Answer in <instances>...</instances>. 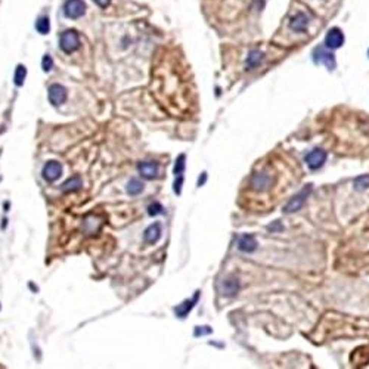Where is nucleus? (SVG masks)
Listing matches in <instances>:
<instances>
[{"instance_id":"19","label":"nucleus","mask_w":369,"mask_h":369,"mask_svg":"<svg viewBox=\"0 0 369 369\" xmlns=\"http://www.w3.org/2000/svg\"><path fill=\"white\" fill-rule=\"evenodd\" d=\"M144 191V183L139 180V179H132L130 182H129V185H127V192L130 193V195H139L140 192Z\"/></svg>"},{"instance_id":"12","label":"nucleus","mask_w":369,"mask_h":369,"mask_svg":"<svg viewBox=\"0 0 369 369\" xmlns=\"http://www.w3.org/2000/svg\"><path fill=\"white\" fill-rule=\"evenodd\" d=\"M198 298H200V291H196L191 300L188 298V300H185L182 304H179L176 309H175V313H176L177 318H186V316L189 315V311L193 309V306L198 303Z\"/></svg>"},{"instance_id":"6","label":"nucleus","mask_w":369,"mask_h":369,"mask_svg":"<svg viewBox=\"0 0 369 369\" xmlns=\"http://www.w3.org/2000/svg\"><path fill=\"white\" fill-rule=\"evenodd\" d=\"M344 33L338 29V27H334V29L328 30L326 36H325V42L324 46L331 49V50H335V49H339L343 44H344Z\"/></svg>"},{"instance_id":"14","label":"nucleus","mask_w":369,"mask_h":369,"mask_svg":"<svg viewBox=\"0 0 369 369\" xmlns=\"http://www.w3.org/2000/svg\"><path fill=\"white\" fill-rule=\"evenodd\" d=\"M161 236V224L160 223H154L148 228L144 234V239L147 244H155Z\"/></svg>"},{"instance_id":"1","label":"nucleus","mask_w":369,"mask_h":369,"mask_svg":"<svg viewBox=\"0 0 369 369\" xmlns=\"http://www.w3.org/2000/svg\"><path fill=\"white\" fill-rule=\"evenodd\" d=\"M311 58H313L315 64H324L329 71L335 70V67H337V61H335L334 53L331 52V49H328L325 46L315 47L313 52H311Z\"/></svg>"},{"instance_id":"4","label":"nucleus","mask_w":369,"mask_h":369,"mask_svg":"<svg viewBox=\"0 0 369 369\" xmlns=\"http://www.w3.org/2000/svg\"><path fill=\"white\" fill-rule=\"evenodd\" d=\"M272 183H273V179H272V176L267 172L254 173L251 176L250 180L251 189L254 192H259V193H263V192L269 191L272 188Z\"/></svg>"},{"instance_id":"24","label":"nucleus","mask_w":369,"mask_h":369,"mask_svg":"<svg viewBox=\"0 0 369 369\" xmlns=\"http://www.w3.org/2000/svg\"><path fill=\"white\" fill-rule=\"evenodd\" d=\"M52 67H53V61L50 58V55H44L43 59H42V68H43L44 73L50 71Z\"/></svg>"},{"instance_id":"18","label":"nucleus","mask_w":369,"mask_h":369,"mask_svg":"<svg viewBox=\"0 0 369 369\" xmlns=\"http://www.w3.org/2000/svg\"><path fill=\"white\" fill-rule=\"evenodd\" d=\"M353 186L356 191H366L369 188V175H362V176L356 177L353 180Z\"/></svg>"},{"instance_id":"26","label":"nucleus","mask_w":369,"mask_h":369,"mask_svg":"<svg viewBox=\"0 0 369 369\" xmlns=\"http://www.w3.org/2000/svg\"><path fill=\"white\" fill-rule=\"evenodd\" d=\"M176 182H175V192H176L177 195H180L182 193V185H183V176L180 175V176H176Z\"/></svg>"},{"instance_id":"8","label":"nucleus","mask_w":369,"mask_h":369,"mask_svg":"<svg viewBox=\"0 0 369 369\" xmlns=\"http://www.w3.org/2000/svg\"><path fill=\"white\" fill-rule=\"evenodd\" d=\"M309 16L306 14H303V12H297L295 15L291 16V19H290V29L295 31V33H304L307 27H309Z\"/></svg>"},{"instance_id":"30","label":"nucleus","mask_w":369,"mask_h":369,"mask_svg":"<svg viewBox=\"0 0 369 369\" xmlns=\"http://www.w3.org/2000/svg\"><path fill=\"white\" fill-rule=\"evenodd\" d=\"M368 53H369V52H368Z\"/></svg>"},{"instance_id":"2","label":"nucleus","mask_w":369,"mask_h":369,"mask_svg":"<svg viewBox=\"0 0 369 369\" xmlns=\"http://www.w3.org/2000/svg\"><path fill=\"white\" fill-rule=\"evenodd\" d=\"M59 46L65 53H73L80 47V36L75 30H67L59 37Z\"/></svg>"},{"instance_id":"20","label":"nucleus","mask_w":369,"mask_h":369,"mask_svg":"<svg viewBox=\"0 0 369 369\" xmlns=\"http://www.w3.org/2000/svg\"><path fill=\"white\" fill-rule=\"evenodd\" d=\"M25 75H27V68L24 65H18L14 74V80L16 86H22L24 84V80H25Z\"/></svg>"},{"instance_id":"15","label":"nucleus","mask_w":369,"mask_h":369,"mask_svg":"<svg viewBox=\"0 0 369 369\" xmlns=\"http://www.w3.org/2000/svg\"><path fill=\"white\" fill-rule=\"evenodd\" d=\"M238 248L242 252H252L257 248V241L252 235H242L238 241Z\"/></svg>"},{"instance_id":"25","label":"nucleus","mask_w":369,"mask_h":369,"mask_svg":"<svg viewBox=\"0 0 369 369\" xmlns=\"http://www.w3.org/2000/svg\"><path fill=\"white\" fill-rule=\"evenodd\" d=\"M208 334H211V328H208V326H196V328H195V332H193L195 337L208 335Z\"/></svg>"},{"instance_id":"3","label":"nucleus","mask_w":369,"mask_h":369,"mask_svg":"<svg viewBox=\"0 0 369 369\" xmlns=\"http://www.w3.org/2000/svg\"><path fill=\"white\" fill-rule=\"evenodd\" d=\"M310 192H311V185H306L301 191L298 192L297 195H294V196L287 203V206L283 207V213H285V214H291V213L298 211L301 207L304 206V203H306L307 196L310 195Z\"/></svg>"},{"instance_id":"7","label":"nucleus","mask_w":369,"mask_h":369,"mask_svg":"<svg viewBox=\"0 0 369 369\" xmlns=\"http://www.w3.org/2000/svg\"><path fill=\"white\" fill-rule=\"evenodd\" d=\"M328 158V154L324 149H313L306 155V162L309 165L310 170H318L321 168Z\"/></svg>"},{"instance_id":"16","label":"nucleus","mask_w":369,"mask_h":369,"mask_svg":"<svg viewBox=\"0 0 369 369\" xmlns=\"http://www.w3.org/2000/svg\"><path fill=\"white\" fill-rule=\"evenodd\" d=\"M263 59H265V53H263L262 50H259V49H252L250 53H248V56H247V61H245V67H247V70H252V68L259 67V65L263 62Z\"/></svg>"},{"instance_id":"13","label":"nucleus","mask_w":369,"mask_h":369,"mask_svg":"<svg viewBox=\"0 0 369 369\" xmlns=\"http://www.w3.org/2000/svg\"><path fill=\"white\" fill-rule=\"evenodd\" d=\"M137 170L145 179H154L158 175V164L155 161H144L139 162Z\"/></svg>"},{"instance_id":"9","label":"nucleus","mask_w":369,"mask_h":369,"mask_svg":"<svg viewBox=\"0 0 369 369\" xmlns=\"http://www.w3.org/2000/svg\"><path fill=\"white\" fill-rule=\"evenodd\" d=\"M219 291L221 295H226V297H234V295L239 291V280L235 276H229L226 279H223L219 283Z\"/></svg>"},{"instance_id":"10","label":"nucleus","mask_w":369,"mask_h":369,"mask_svg":"<svg viewBox=\"0 0 369 369\" xmlns=\"http://www.w3.org/2000/svg\"><path fill=\"white\" fill-rule=\"evenodd\" d=\"M49 101L52 105L58 106V105H62V103L67 101V89L61 84H52L49 88Z\"/></svg>"},{"instance_id":"11","label":"nucleus","mask_w":369,"mask_h":369,"mask_svg":"<svg viewBox=\"0 0 369 369\" xmlns=\"http://www.w3.org/2000/svg\"><path fill=\"white\" fill-rule=\"evenodd\" d=\"M61 173H62V167H61V164L58 161L46 162L43 167V172H42V175H43V177L47 182H55L56 179H59Z\"/></svg>"},{"instance_id":"27","label":"nucleus","mask_w":369,"mask_h":369,"mask_svg":"<svg viewBox=\"0 0 369 369\" xmlns=\"http://www.w3.org/2000/svg\"><path fill=\"white\" fill-rule=\"evenodd\" d=\"M267 229H269V231H272V232H278V231H283V226L280 224L279 221H275L273 224H269V226H267Z\"/></svg>"},{"instance_id":"29","label":"nucleus","mask_w":369,"mask_h":369,"mask_svg":"<svg viewBox=\"0 0 369 369\" xmlns=\"http://www.w3.org/2000/svg\"><path fill=\"white\" fill-rule=\"evenodd\" d=\"M206 180H207V173L204 172L203 176H200V179H198V186H203V185L206 183Z\"/></svg>"},{"instance_id":"28","label":"nucleus","mask_w":369,"mask_h":369,"mask_svg":"<svg viewBox=\"0 0 369 369\" xmlns=\"http://www.w3.org/2000/svg\"><path fill=\"white\" fill-rule=\"evenodd\" d=\"M93 2H95L99 8H103V9L111 3V0H93Z\"/></svg>"},{"instance_id":"23","label":"nucleus","mask_w":369,"mask_h":369,"mask_svg":"<svg viewBox=\"0 0 369 369\" xmlns=\"http://www.w3.org/2000/svg\"><path fill=\"white\" fill-rule=\"evenodd\" d=\"M162 206L160 203H154V204H151V206L148 207V213L151 214V216H158V214H162Z\"/></svg>"},{"instance_id":"5","label":"nucleus","mask_w":369,"mask_h":369,"mask_svg":"<svg viewBox=\"0 0 369 369\" xmlns=\"http://www.w3.org/2000/svg\"><path fill=\"white\" fill-rule=\"evenodd\" d=\"M86 12V3L83 0H67L64 5V14L70 19H78Z\"/></svg>"},{"instance_id":"21","label":"nucleus","mask_w":369,"mask_h":369,"mask_svg":"<svg viewBox=\"0 0 369 369\" xmlns=\"http://www.w3.org/2000/svg\"><path fill=\"white\" fill-rule=\"evenodd\" d=\"M36 30L40 33V34H47L49 30H50V22H49V18L47 16H42L37 19L36 22Z\"/></svg>"},{"instance_id":"17","label":"nucleus","mask_w":369,"mask_h":369,"mask_svg":"<svg viewBox=\"0 0 369 369\" xmlns=\"http://www.w3.org/2000/svg\"><path fill=\"white\" fill-rule=\"evenodd\" d=\"M83 186V182H81V179L78 176H74L71 179H68L62 186H61V191L62 192H74V191H78L80 188Z\"/></svg>"},{"instance_id":"22","label":"nucleus","mask_w":369,"mask_h":369,"mask_svg":"<svg viewBox=\"0 0 369 369\" xmlns=\"http://www.w3.org/2000/svg\"><path fill=\"white\" fill-rule=\"evenodd\" d=\"M186 157H185V154H180L179 157H177L176 160V164H175V168H173V173L176 175V176H180L183 172H185V165H186Z\"/></svg>"}]
</instances>
